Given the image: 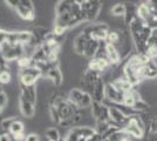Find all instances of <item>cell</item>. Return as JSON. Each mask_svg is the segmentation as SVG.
Here are the masks:
<instances>
[{
    "mask_svg": "<svg viewBox=\"0 0 157 141\" xmlns=\"http://www.w3.org/2000/svg\"><path fill=\"white\" fill-rule=\"evenodd\" d=\"M52 105L58 109L60 116H61V121L68 120V119H73L80 113L78 109L74 105H72L67 99H63L61 96H58L53 100Z\"/></svg>",
    "mask_w": 157,
    "mask_h": 141,
    "instance_id": "1",
    "label": "cell"
},
{
    "mask_svg": "<svg viewBox=\"0 0 157 141\" xmlns=\"http://www.w3.org/2000/svg\"><path fill=\"white\" fill-rule=\"evenodd\" d=\"M67 100L72 105H74L78 109H81V108H88L92 106L93 96L89 93L85 92L83 89L74 88L69 92Z\"/></svg>",
    "mask_w": 157,
    "mask_h": 141,
    "instance_id": "2",
    "label": "cell"
},
{
    "mask_svg": "<svg viewBox=\"0 0 157 141\" xmlns=\"http://www.w3.org/2000/svg\"><path fill=\"white\" fill-rule=\"evenodd\" d=\"M78 2L82 10V13L85 15L86 21H94L102 10V2L98 0H82Z\"/></svg>",
    "mask_w": 157,
    "mask_h": 141,
    "instance_id": "3",
    "label": "cell"
},
{
    "mask_svg": "<svg viewBox=\"0 0 157 141\" xmlns=\"http://www.w3.org/2000/svg\"><path fill=\"white\" fill-rule=\"evenodd\" d=\"M123 129L130 136H134V138L142 139L144 136V123L137 114L131 115L128 118V121L124 125Z\"/></svg>",
    "mask_w": 157,
    "mask_h": 141,
    "instance_id": "4",
    "label": "cell"
},
{
    "mask_svg": "<svg viewBox=\"0 0 157 141\" xmlns=\"http://www.w3.org/2000/svg\"><path fill=\"white\" fill-rule=\"evenodd\" d=\"M42 76V73L36 66H29V67L22 68L19 73L20 85L22 86H35L39 78Z\"/></svg>",
    "mask_w": 157,
    "mask_h": 141,
    "instance_id": "5",
    "label": "cell"
},
{
    "mask_svg": "<svg viewBox=\"0 0 157 141\" xmlns=\"http://www.w3.org/2000/svg\"><path fill=\"white\" fill-rule=\"evenodd\" d=\"M1 53L4 55L6 61L18 60L22 55H25V46L20 44H11V42H4L1 46Z\"/></svg>",
    "mask_w": 157,
    "mask_h": 141,
    "instance_id": "6",
    "label": "cell"
},
{
    "mask_svg": "<svg viewBox=\"0 0 157 141\" xmlns=\"http://www.w3.org/2000/svg\"><path fill=\"white\" fill-rule=\"evenodd\" d=\"M82 32L87 34L90 39H95L98 41H105L107 35L109 33V27L105 24H94V25L86 27Z\"/></svg>",
    "mask_w": 157,
    "mask_h": 141,
    "instance_id": "7",
    "label": "cell"
},
{
    "mask_svg": "<svg viewBox=\"0 0 157 141\" xmlns=\"http://www.w3.org/2000/svg\"><path fill=\"white\" fill-rule=\"evenodd\" d=\"M15 12L24 20L33 21L35 18V10H34L33 1L31 0H19V4L15 8Z\"/></svg>",
    "mask_w": 157,
    "mask_h": 141,
    "instance_id": "8",
    "label": "cell"
},
{
    "mask_svg": "<svg viewBox=\"0 0 157 141\" xmlns=\"http://www.w3.org/2000/svg\"><path fill=\"white\" fill-rule=\"evenodd\" d=\"M90 107H92V114L95 118L96 122H107V121H110L109 106L105 105L103 102L93 101Z\"/></svg>",
    "mask_w": 157,
    "mask_h": 141,
    "instance_id": "9",
    "label": "cell"
},
{
    "mask_svg": "<svg viewBox=\"0 0 157 141\" xmlns=\"http://www.w3.org/2000/svg\"><path fill=\"white\" fill-rule=\"evenodd\" d=\"M100 78H101L100 73L94 72L92 69H87L85 72V74H83V76H82V79H81V85L83 87V91L92 95L94 86H95V84L98 82V80Z\"/></svg>",
    "mask_w": 157,
    "mask_h": 141,
    "instance_id": "10",
    "label": "cell"
},
{
    "mask_svg": "<svg viewBox=\"0 0 157 141\" xmlns=\"http://www.w3.org/2000/svg\"><path fill=\"white\" fill-rule=\"evenodd\" d=\"M125 93L118 91L111 82L105 84V98L110 101L111 104H117L121 105L123 104V99H124Z\"/></svg>",
    "mask_w": 157,
    "mask_h": 141,
    "instance_id": "11",
    "label": "cell"
},
{
    "mask_svg": "<svg viewBox=\"0 0 157 141\" xmlns=\"http://www.w3.org/2000/svg\"><path fill=\"white\" fill-rule=\"evenodd\" d=\"M109 115H110V120L114 123H116L118 126H122V127H124V125L128 121V118H129L114 106H109Z\"/></svg>",
    "mask_w": 157,
    "mask_h": 141,
    "instance_id": "12",
    "label": "cell"
},
{
    "mask_svg": "<svg viewBox=\"0 0 157 141\" xmlns=\"http://www.w3.org/2000/svg\"><path fill=\"white\" fill-rule=\"evenodd\" d=\"M93 101H98V102H103L105 98V81L101 78L98 80V82L95 84L94 89L92 92Z\"/></svg>",
    "mask_w": 157,
    "mask_h": 141,
    "instance_id": "13",
    "label": "cell"
},
{
    "mask_svg": "<svg viewBox=\"0 0 157 141\" xmlns=\"http://www.w3.org/2000/svg\"><path fill=\"white\" fill-rule=\"evenodd\" d=\"M109 61L107 59H103V58H94L89 61V65H88V69H92L94 72H98V73H101L105 71L107 68L109 67Z\"/></svg>",
    "mask_w": 157,
    "mask_h": 141,
    "instance_id": "14",
    "label": "cell"
},
{
    "mask_svg": "<svg viewBox=\"0 0 157 141\" xmlns=\"http://www.w3.org/2000/svg\"><path fill=\"white\" fill-rule=\"evenodd\" d=\"M142 78L147 79H155L157 78V64L155 61L150 60L145 62L142 67Z\"/></svg>",
    "mask_w": 157,
    "mask_h": 141,
    "instance_id": "15",
    "label": "cell"
},
{
    "mask_svg": "<svg viewBox=\"0 0 157 141\" xmlns=\"http://www.w3.org/2000/svg\"><path fill=\"white\" fill-rule=\"evenodd\" d=\"M20 111H21V114L24 115L25 118H32L33 115L35 114V105L27 101L26 99H24L22 96H20Z\"/></svg>",
    "mask_w": 157,
    "mask_h": 141,
    "instance_id": "16",
    "label": "cell"
},
{
    "mask_svg": "<svg viewBox=\"0 0 157 141\" xmlns=\"http://www.w3.org/2000/svg\"><path fill=\"white\" fill-rule=\"evenodd\" d=\"M89 39H90V38H89L87 34L83 33V32H81V33L75 38V40H74V51L78 54L85 53L86 45H87V42H88Z\"/></svg>",
    "mask_w": 157,
    "mask_h": 141,
    "instance_id": "17",
    "label": "cell"
},
{
    "mask_svg": "<svg viewBox=\"0 0 157 141\" xmlns=\"http://www.w3.org/2000/svg\"><path fill=\"white\" fill-rule=\"evenodd\" d=\"M105 58L109 61V64H117L120 61L121 55L118 53L117 48L115 47V45L105 42Z\"/></svg>",
    "mask_w": 157,
    "mask_h": 141,
    "instance_id": "18",
    "label": "cell"
},
{
    "mask_svg": "<svg viewBox=\"0 0 157 141\" xmlns=\"http://www.w3.org/2000/svg\"><path fill=\"white\" fill-rule=\"evenodd\" d=\"M98 46H100V41L95 40V39H89L88 42H87V45H86L83 55L87 57L88 59H90V60L94 59L96 57V54H98Z\"/></svg>",
    "mask_w": 157,
    "mask_h": 141,
    "instance_id": "19",
    "label": "cell"
},
{
    "mask_svg": "<svg viewBox=\"0 0 157 141\" xmlns=\"http://www.w3.org/2000/svg\"><path fill=\"white\" fill-rule=\"evenodd\" d=\"M21 88V95L24 99H26L27 101L32 102L35 105V101H36V88L35 86H22L20 85Z\"/></svg>",
    "mask_w": 157,
    "mask_h": 141,
    "instance_id": "20",
    "label": "cell"
},
{
    "mask_svg": "<svg viewBox=\"0 0 157 141\" xmlns=\"http://www.w3.org/2000/svg\"><path fill=\"white\" fill-rule=\"evenodd\" d=\"M45 76L48 78V79H51L55 86H60V85L62 84V81H63V76H62V73H61V71H60L59 67L51 68V69L45 74Z\"/></svg>",
    "mask_w": 157,
    "mask_h": 141,
    "instance_id": "21",
    "label": "cell"
},
{
    "mask_svg": "<svg viewBox=\"0 0 157 141\" xmlns=\"http://www.w3.org/2000/svg\"><path fill=\"white\" fill-rule=\"evenodd\" d=\"M73 6V1L72 0H61L56 4L55 6V13L56 17L58 15H62L66 13H71Z\"/></svg>",
    "mask_w": 157,
    "mask_h": 141,
    "instance_id": "22",
    "label": "cell"
},
{
    "mask_svg": "<svg viewBox=\"0 0 157 141\" xmlns=\"http://www.w3.org/2000/svg\"><path fill=\"white\" fill-rule=\"evenodd\" d=\"M151 14L152 12H151L149 4H141L140 6H137V18L142 21L145 22L151 17Z\"/></svg>",
    "mask_w": 157,
    "mask_h": 141,
    "instance_id": "23",
    "label": "cell"
},
{
    "mask_svg": "<svg viewBox=\"0 0 157 141\" xmlns=\"http://www.w3.org/2000/svg\"><path fill=\"white\" fill-rule=\"evenodd\" d=\"M135 18H137V7L134 6L132 4L125 5V14H124V22L127 25H130L131 21Z\"/></svg>",
    "mask_w": 157,
    "mask_h": 141,
    "instance_id": "24",
    "label": "cell"
},
{
    "mask_svg": "<svg viewBox=\"0 0 157 141\" xmlns=\"http://www.w3.org/2000/svg\"><path fill=\"white\" fill-rule=\"evenodd\" d=\"M108 141H130V135L125 132L124 129H118L107 139Z\"/></svg>",
    "mask_w": 157,
    "mask_h": 141,
    "instance_id": "25",
    "label": "cell"
},
{
    "mask_svg": "<svg viewBox=\"0 0 157 141\" xmlns=\"http://www.w3.org/2000/svg\"><path fill=\"white\" fill-rule=\"evenodd\" d=\"M24 131H25V125H24V122L18 120V119H15V121L12 123V126L10 128V135L15 136V135H18V134H24Z\"/></svg>",
    "mask_w": 157,
    "mask_h": 141,
    "instance_id": "26",
    "label": "cell"
},
{
    "mask_svg": "<svg viewBox=\"0 0 157 141\" xmlns=\"http://www.w3.org/2000/svg\"><path fill=\"white\" fill-rule=\"evenodd\" d=\"M76 133L80 135L81 139H85V140H88L89 138H92L93 135L95 134V129L90 127H74Z\"/></svg>",
    "mask_w": 157,
    "mask_h": 141,
    "instance_id": "27",
    "label": "cell"
},
{
    "mask_svg": "<svg viewBox=\"0 0 157 141\" xmlns=\"http://www.w3.org/2000/svg\"><path fill=\"white\" fill-rule=\"evenodd\" d=\"M111 84L117 88L118 91H121V92H123V93H128V92H130L131 89H134V87H132V86H131L130 84L125 80V79H122V80H116V81H114V82H111Z\"/></svg>",
    "mask_w": 157,
    "mask_h": 141,
    "instance_id": "28",
    "label": "cell"
},
{
    "mask_svg": "<svg viewBox=\"0 0 157 141\" xmlns=\"http://www.w3.org/2000/svg\"><path fill=\"white\" fill-rule=\"evenodd\" d=\"M46 138L48 139V141H59L61 139V135L56 128L51 127L46 129Z\"/></svg>",
    "mask_w": 157,
    "mask_h": 141,
    "instance_id": "29",
    "label": "cell"
},
{
    "mask_svg": "<svg viewBox=\"0 0 157 141\" xmlns=\"http://www.w3.org/2000/svg\"><path fill=\"white\" fill-rule=\"evenodd\" d=\"M111 13L114 15H121L124 17L125 14V5L124 4H115L114 6L111 7Z\"/></svg>",
    "mask_w": 157,
    "mask_h": 141,
    "instance_id": "30",
    "label": "cell"
},
{
    "mask_svg": "<svg viewBox=\"0 0 157 141\" xmlns=\"http://www.w3.org/2000/svg\"><path fill=\"white\" fill-rule=\"evenodd\" d=\"M15 119L17 118H6V119H2L0 121V126L2 127V129L6 132L7 134H10V128L12 126V123L15 121Z\"/></svg>",
    "mask_w": 157,
    "mask_h": 141,
    "instance_id": "31",
    "label": "cell"
},
{
    "mask_svg": "<svg viewBox=\"0 0 157 141\" xmlns=\"http://www.w3.org/2000/svg\"><path fill=\"white\" fill-rule=\"evenodd\" d=\"M49 113H51V118H52L53 122L60 126V123H61V116H60L59 112H58V109L54 107L53 105H51V108H49Z\"/></svg>",
    "mask_w": 157,
    "mask_h": 141,
    "instance_id": "32",
    "label": "cell"
},
{
    "mask_svg": "<svg viewBox=\"0 0 157 141\" xmlns=\"http://www.w3.org/2000/svg\"><path fill=\"white\" fill-rule=\"evenodd\" d=\"M118 41H120V34L117 32H115V31H109V33L107 35V39H105V42L115 45Z\"/></svg>",
    "mask_w": 157,
    "mask_h": 141,
    "instance_id": "33",
    "label": "cell"
},
{
    "mask_svg": "<svg viewBox=\"0 0 157 141\" xmlns=\"http://www.w3.org/2000/svg\"><path fill=\"white\" fill-rule=\"evenodd\" d=\"M17 61H18V65L20 66L21 69L32 66V59H31V57H27V55H22V57H21L20 59H18Z\"/></svg>",
    "mask_w": 157,
    "mask_h": 141,
    "instance_id": "34",
    "label": "cell"
},
{
    "mask_svg": "<svg viewBox=\"0 0 157 141\" xmlns=\"http://www.w3.org/2000/svg\"><path fill=\"white\" fill-rule=\"evenodd\" d=\"M11 79H12V76H11V73L8 72V69L7 71H2L0 73V84H2V85L10 84Z\"/></svg>",
    "mask_w": 157,
    "mask_h": 141,
    "instance_id": "35",
    "label": "cell"
},
{
    "mask_svg": "<svg viewBox=\"0 0 157 141\" xmlns=\"http://www.w3.org/2000/svg\"><path fill=\"white\" fill-rule=\"evenodd\" d=\"M6 105H7V95H6V93L2 91V92L0 93V112L5 108Z\"/></svg>",
    "mask_w": 157,
    "mask_h": 141,
    "instance_id": "36",
    "label": "cell"
},
{
    "mask_svg": "<svg viewBox=\"0 0 157 141\" xmlns=\"http://www.w3.org/2000/svg\"><path fill=\"white\" fill-rule=\"evenodd\" d=\"M25 141H40V138H39V135L38 134H35V133H31V134L26 135Z\"/></svg>",
    "mask_w": 157,
    "mask_h": 141,
    "instance_id": "37",
    "label": "cell"
},
{
    "mask_svg": "<svg viewBox=\"0 0 157 141\" xmlns=\"http://www.w3.org/2000/svg\"><path fill=\"white\" fill-rule=\"evenodd\" d=\"M150 131L152 133H157V114L155 115V118L152 119L150 125Z\"/></svg>",
    "mask_w": 157,
    "mask_h": 141,
    "instance_id": "38",
    "label": "cell"
},
{
    "mask_svg": "<svg viewBox=\"0 0 157 141\" xmlns=\"http://www.w3.org/2000/svg\"><path fill=\"white\" fill-rule=\"evenodd\" d=\"M5 4L15 10L17 6H18V4H19V0H6V1H5Z\"/></svg>",
    "mask_w": 157,
    "mask_h": 141,
    "instance_id": "39",
    "label": "cell"
},
{
    "mask_svg": "<svg viewBox=\"0 0 157 141\" xmlns=\"http://www.w3.org/2000/svg\"><path fill=\"white\" fill-rule=\"evenodd\" d=\"M0 66L2 68H5V69H7V61L5 60L4 55L1 53V48H0Z\"/></svg>",
    "mask_w": 157,
    "mask_h": 141,
    "instance_id": "40",
    "label": "cell"
},
{
    "mask_svg": "<svg viewBox=\"0 0 157 141\" xmlns=\"http://www.w3.org/2000/svg\"><path fill=\"white\" fill-rule=\"evenodd\" d=\"M87 141H103V138H102V135L98 134V133L95 132V134L93 135L92 138H89Z\"/></svg>",
    "mask_w": 157,
    "mask_h": 141,
    "instance_id": "41",
    "label": "cell"
},
{
    "mask_svg": "<svg viewBox=\"0 0 157 141\" xmlns=\"http://www.w3.org/2000/svg\"><path fill=\"white\" fill-rule=\"evenodd\" d=\"M0 141H11V135L10 134H4L0 136Z\"/></svg>",
    "mask_w": 157,
    "mask_h": 141,
    "instance_id": "42",
    "label": "cell"
},
{
    "mask_svg": "<svg viewBox=\"0 0 157 141\" xmlns=\"http://www.w3.org/2000/svg\"><path fill=\"white\" fill-rule=\"evenodd\" d=\"M14 139H15V140L17 141H25V138H26V136H25V134H18V135H15V136H13Z\"/></svg>",
    "mask_w": 157,
    "mask_h": 141,
    "instance_id": "43",
    "label": "cell"
},
{
    "mask_svg": "<svg viewBox=\"0 0 157 141\" xmlns=\"http://www.w3.org/2000/svg\"><path fill=\"white\" fill-rule=\"evenodd\" d=\"M2 71H7V69H5V68H2V67H1V66H0V73H1Z\"/></svg>",
    "mask_w": 157,
    "mask_h": 141,
    "instance_id": "44",
    "label": "cell"
},
{
    "mask_svg": "<svg viewBox=\"0 0 157 141\" xmlns=\"http://www.w3.org/2000/svg\"><path fill=\"white\" fill-rule=\"evenodd\" d=\"M59 141H66V139H65V138H61V139H60Z\"/></svg>",
    "mask_w": 157,
    "mask_h": 141,
    "instance_id": "45",
    "label": "cell"
},
{
    "mask_svg": "<svg viewBox=\"0 0 157 141\" xmlns=\"http://www.w3.org/2000/svg\"><path fill=\"white\" fill-rule=\"evenodd\" d=\"M80 141H87V140H85V139H81Z\"/></svg>",
    "mask_w": 157,
    "mask_h": 141,
    "instance_id": "46",
    "label": "cell"
},
{
    "mask_svg": "<svg viewBox=\"0 0 157 141\" xmlns=\"http://www.w3.org/2000/svg\"><path fill=\"white\" fill-rule=\"evenodd\" d=\"M0 31H1V29H0Z\"/></svg>",
    "mask_w": 157,
    "mask_h": 141,
    "instance_id": "47",
    "label": "cell"
}]
</instances>
